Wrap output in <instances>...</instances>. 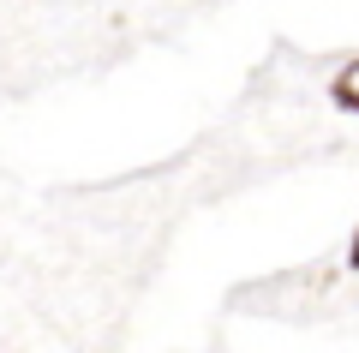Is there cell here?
<instances>
[{
	"mask_svg": "<svg viewBox=\"0 0 359 353\" xmlns=\"http://www.w3.org/2000/svg\"><path fill=\"white\" fill-rule=\"evenodd\" d=\"M323 90H330V102H335L341 114H353V120H359V54H353L347 66H335Z\"/></svg>",
	"mask_w": 359,
	"mask_h": 353,
	"instance_id": "obj_1",
	"label": "cell"
},
{
	"mask_svg": "<svg viewBox=\"0 0 359 353\" xmlns=\"http://www.w3.org/2000/svg\"><path fill=\"white\" fill-rule=\"evenodd\" d=\"M347 269H359V227H353V240H347Z\"/></svg>",
	"mask_w": 359,
	"mask_h": 353,
	"instance_id": "obj_2",
	"label": "cell"
}]
</instances>
